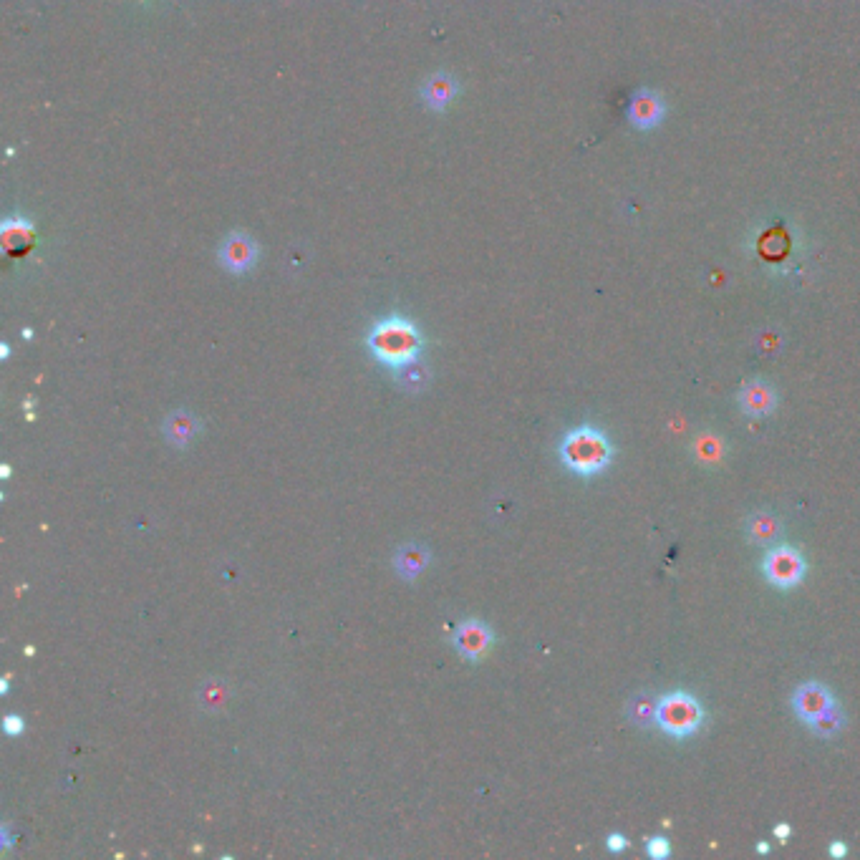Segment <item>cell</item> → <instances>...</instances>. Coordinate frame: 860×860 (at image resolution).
<instances>
[{
	"instance_id": "7402d4cb",
	"label": "cell",
	"mask_w": 860,
	"mask_h": 860,
	"mask_svg": "<svg viewBox=\"0 0 860 860\" xmlns=\"http://www.w3.org/2000/svg\"><path fill=\"white\" fill-rule=\"evenodd\" d=\"M757 853H760V855L770 853V843H757Z\"/></svg>"
},
{
	"instance_id": "d6986e66",
	"label": "cell",
	"mask_w": 860,
	"mask_h": 860,
	"mask_svg": "<svg viewBox=\"0 0 860 860\" xmlns=\"http://www.w3.org/2000/svg\"><path fill=\"white\" fill-rule=\"evenodd\" d=\"M606 845H608V850H611V853H621V850H626L628 840L623 838L621 833H613V835H608Z\"/></svg>"
},
{
	"instance_id": "9a60e30c",
	"label": "cell",
	"mask_w": 860,
	"mask_h": 860,
	"mask_svg": "<svg viewBox=\"0 0 860 860\" xmlns=\"http://www.w3.org/2000/svg\"><path fill=\"white\" fill-rule=\"evenodd\" d=\"M656 709H659V702H656L654 697H649V694H636V697L628 702L626 714L636 727H651V724H656Z\"/></svg>"
},
{
	"instance_id": "5b68a950",
	"label": "cell",
	"mask_w": 860,
	"mask_h": 860,
	"mask_svg": "<svg viewBox=\"0 0 860 860\" xmlns=\"http://www.w3.org/2000/svg\"><path fill=\"white\" fill-rule=\"evenodd\" d=\"M452 646L462 659L477 664V661L487 659V654L495 646V631L482 618H465L452 631Z\"/></svg>"
},
{
	"instance_id": "9c48e42d",
	"label": "cell",
	"mask_w": 860,
	"mask_h": 860,
	"mask_svg": "<svg viewBox=\"0 0 860 860\" xmlns=\"http://www.w3.org/2000/svg\"><path fill=\"white\" fill-rule=\"evenodd\" d=\"M737 401L744 414H750V417H767V414H772L777 409L780 396H777V391L772 389L767 381L752 379L739 389Z\"/></svg>"
},
{
	"instance_id": "30bf717a",
	"label": "cell",
	"mask_w": 860,
	"mask_h": 860,
	"mask_svg": "<svg viewBox=\"0 0 860 860\" xmlns=\"http://www.w3.org/2000/svg\"><path fill=\"white\" fill-rule=\"evenodd\" d=\"M162 432L164 439H167L172 447L185 449L190 447L197 439V434L202 432V422L192 412H172L164 417Z\"/></svg>"
},
{
	"instance_id": "8992f818",
	"label": "cell",
	"mask_w": 860,
	"mask_h": 860,
	"mask_svg": "<svg viewBox=\"0 0 860 860\" xmlns=\"http://www.w3.org/2000/svg\"><path fill=\"white\" fill-rule=\"evenodd\" d=\"M833 707V692H830L825 684H820V681H805V684L797 686V692L792 694V709H795L797 717L808 724V727L813 722H818V719Z\"/></svg>"
},
{
	"instance_id": "ba28073f",
	"label": "cell",
	"mask_w": 860,
	"mask_h": 860,
	"mask_svg": "<svg viewBox=\"0 0 860 860\" xmlns=\"http://www.w3.org/2000/svg\"><path fill=\"white\" fill-rule=\"evenodd\" d=\"M258 255V243H255L248 233H230L220 248V263L222 268L230 270V273L243 275L255 268Z\"/></svg>"
},
{
	"instance_id": "3957f363",
	"label": "cell",
	"mask_w": 860,
	"mask_h": 860,
	"mask_svg": "<svg viewBox=\"0 0 860 860\" xmlns=\"http://www.w3.org/2000/svg\"><path fill=\"white\" fill-rule=\"evenodd\" d=\"M656 724L661 732L674 739H686L697 734L704 724V709L697 697L686 692H671L659 699L656 709Z\"/></svg>"
},
{
	"instance_id": "ffe728a7",
	"label": "cell",
	"mask_w": 860,
	"mask_h": 860,
	"mask_svg": "<svg viewBox=\"0 0 860 860\" xmlns=\"http://www.w3.org/2000/svg\"><path fill=\"white\" fill-rule=\"evenodd\" d=\"M830 855H833V858H845V855H848V845H845L843 840H835V843L830 845Z\"/></svg>"
},
{
	"instance_id": "e0dca14e",
	"label": "cell",
	"mask_w": 860,
	"mask_h": 860,
	"mask_svg": "<svg viewBox=\"0 0 860 860\" xmlns=\"http://www.w3.org/2000/svg\"><path fill=\"white\" fill-rule=\"evenodd\" d=\"M646 853L654 860H664L671 855V843L666 838H649L646 840Z\"/></svg>"
},
{
	"instance_id": "8fae6325",
	"label": "cell",
	"mask_w": 860,
	"mask_h": 860,
	"mask_svg": "<svg viewBox=\"0 0 860 860\" xmlns=\"http://www.w3.org/2000/svg\"><path fill=\"white\" fill-rule=\"evenodd\" d=\"M457 91H460V84H457V79H454L452 74H444V71H439V74H432L427 81H424L422 99H424V104H427V109L444 111L454 101Z\"/></svg>"
},
{
	"instance_id": "277c9868",
	"label": "cell",
	"mask_w": 860,
	"mask_h": 860,
	"mask_svg": "<svg viewBox=\"0 0 860 860\" xmlns=\"http://www.w3.org/2000/svg\"><path fill=\"white\" fill-rule=\"evenodd\" d=\"M762 573L772 586L795 588L805 581L808 563L800 555V550L790 548V545H777L762 560Z\"/></svg>"
},
{
	"instance_id": "2e32d148",
	"label": "cell",
	"mask_w": 860,
	"mask_h": 860,
	"mask_svg": "<svg viewBox=\"0 0 860 860\" xmlns=\"http://www.w3.org/2000/svg\"><path fill=\"white\" fill-rule=\"evenodd\" d=\"M843 727H845V714H843V709L838 707V704H835L830 712H825L823 717L818 719V722L810 724V729H813V732L823 739H833Z\"/></svg>"
},
{
	"instance_id": "44dd1931",
	"label": "cell",
	"mask_w": 860,
	"mask_h": 860,
	"mask_svg": "<svg viewBox=\"0 0 860 860\" xmlns=\"http://www.w3.org/2000/svg\"><path fill=\"white\" fill-rule=\"evenodd\" d=\"M775 835H777V840H780V843H787V840H790V835H792V828L787 823L775 825Z\"/></svg>"
},
{
	"instance_id": "7c38bea8",
	"label": "cell",
	"mask_w": 860,
	"mask_h": 860,
	"mask_svg": "<svg viewBox=\"0 0 860 860\" xmlns=\"http://www.w3.org/2000/svg\"><path fill=\"white\" fill-rule=\"evenodd\" d=\"M429 560H432L429 548H424L422 543H407L394 553V570L404 581H417L427 570Z\"/></svg>"
},
{
	"instance_id": "4fadbf2b",
	"label": "cell",
	"mask_w": 860,
	"mask_h": 860,
	"mask_svg": "<svg viewBox=\"0 0 860 860\" xmlns=\"http://www.w3.org/2000/svg\"><path fill=\"white\" fill-rule=\"evenodd\" d=\"M780 533V520H777L775 515H770V512H757V515H752V518L747 520V535H750L752 543L757 545L775 543V540L780 538Z\"/></svg>"
},
{
	"instance_id": "52a82bcc",
	"label": "cell",
	"mask_w": 860,
	"mask_h": 860,
	"mask_svg": "<svg viewBox=\"0 0 860 860\" xmlns=\"http://www.w3.org/2000/svg\"><path fill=\"white\" fill-rule=\"evenodd\" d=\"M626 119L628 124L639 132H649L664 124L666 119V104L661 99V94H656L654 89H639L626 106Z\"/></svg>"
},
{
	"instance_id": "5bb4252c",
	"label": "cell",
	"mask_w": 860,
	"mask_h": 860,
	"mask_svg": "<svg viewBox=\"0 0 860 860\" xmlns=\"http://www.w3.org/2000/svg\"><path fill=\"white\" fill-rule=\"evenodd\" d=\"M429 381H432V371H429L427 364H422V359L396 369V384H399L404 391H409V394H419V391H424L429 386Z\"/></svg>"
},
{
	"instance_id": "6da1fadb",
	"label": "cell",
	"mask_w": 860,
	"mask_h": 860,
	"mask_svg": "<svg viewBox=\"0 0 860 860\" xmlns=\"http://www.w3.org/2000/svg\"><path fill=\"white\" fill-rule=\"evenodd\" d=\"M366 346L379 364L396 371L422 356L424 336L409 318L389 316L374 323L366 336Z\"/></svg>"
},
{
	"instance_id": "ac0fdd59",
	"label": "cell",
	"mask_w": 860,
	"mask_h": 860,
	"mask_svg": "<svg viewBox=\"0 0 860 860\" xmlns=\"http://www.w3.org/2000/svg\"><path fill=\"white\" fill-rule=\"evenodd\" d=\"M3 729H6L8 737H18V734H23V729H26V722H23V717H18V714H8V717L3 719Z\"/></svg>"
},
{
	"instance_id": "7a4b0ae2",
	"label": "cell",
	"mask_w": 860,
	"mask_h": 860,
	"mask_svg": "<svg viewBox=\"0 0 860 860\" xmlns=\"http://www.w3.org/2000/svg\"><path fill=\"white\" fill-rule=\"evenodd\" d=\"M558 454L565 470H570L573 475L596 477L611 465L613 447L601 429L583 424L578 429H570L560 439Z\"/></svg>"
}]
</instances>
